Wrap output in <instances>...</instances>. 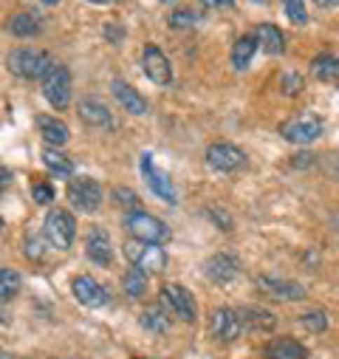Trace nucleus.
I'll return each instance as SVG.
<instances>
[{"mask_svg":"<svg viewBox=\"0 0 339 359\" xmlns=\"http://www.w3.org/2000/svg\"><path fill=\"white\" fill-rule=\"evenodd\" d=\"M113 97H116V102L127 111V114H133V116H144L147 111H150V105H147V100L136 91L133 85H127L125 79H113Z\"/></svg>","mask_w":339,"mask_h":359,"instance_id":"nucleus-18","label":"nucleus"},{"mask_svg":"<svg viewBox=\"0 0 339 359\" xmlns=\"http://www.w3.org/2000/svg\"><path fill=\"white\" fill-rule=\"evenodd\" d=\"M266 359H308V348L291 337H277L266 345Z\"/></svg>","mask_w":339,"mask_h":359,"instance_id":"nucleus-20","label":"nucleus"},{"mask_svg":"<svg viewBox=\"0 0 339 359\" xmlns=\"http://www.w3.org/2000/svg\"><path fill=\"white\" fill-rule=\"evenodd\" d=\"M336 88H339V79H336Z\"/></svg>","mask_w":339,"mask_h":359,"instance_id":"nucleus-46","label":"nucleus"},{"mask_svg":"<svg viewBox=\"0 0 339 359\" xmlns=\"http://www.w3.org/2000/svg\"><path fill=\"white\" fill-rule=\"evenodd\" d=\"M237 317L243 323V331H275L277 317L266 309H254V306H243L237 309Z\"/></svg>","mask_w":339,"mask_h":359,"instance_id":"nucleus-19","label":"nucleus"},{"mask_svg":"<svg viewBox=\"0 0 339 359\" xmlns=\"http://www.w3.org/2000/svg\"><path fill=\"white\" fill-rule=\"evenodd\" d=\"M54 65L57 62L51 60V54L40 48H15L6 57V68L20 79H46V74Z\"/></svg>","mask_w":339,"mask_h":359,"instance_id":"nucleus-1","label":"nucleus"},{"mask_svg":"<svg viewBox=\"0 0 339 359\" xmlns=\"http://www.w3.org/2000/svg\"><path fill=\"white\" fill-rule=\"evenodd\" d=\"M122 286H125V294L130 300H139L147 292V275L139 272V269H130V272H125V278H122Z\"/></svg>","mask_w":339,"mask_h":359,"instance_id":"nucleus-29","label":"nucleus"},{"mask_svg":"<svg viewBox=\"0 0 339 359\" xmlns=\"http://www.w3.org/2000/svg\"><path fill=\"white\" fill-rule=\"evenodd\" d=\"M79 119L88 125V128H99V130H111L113 128V116L105 108V102L94 100V97H85L79 100Z\"/></svg>","mask_w":339,"mask_h":359,"instance_id":"nucleus-17","label":"nucleus"},{"mask_svg":"<svg viewBox=\"0 0 339 359\" xmlns=\"http://www.w3.org/2000/svg\"><path fill=\"white\" fill-rule=\"evenodd\" d=\"M125 229L130 232L133 241H141V243H164L170 238V229L150 212H127L125 215Z\"/></svg>","mask_w":339,"mask_h":359,"instance_id":"nucleus-4","label":"nucleus"},{"mask_svg":"<svg viewBox=\"0 0 339 359\" xmlns=\"http://www.w3.org/2000/svg\"><path fill=\"white\" fill-rule=\"evenodd\" d=\"M43 97L54 111H65L71 102V71L65 65H54L43 79Z\"/></svg>","mask_w":339,"mask_h":359,"instance_id":"nucleus-5","label":"nucleus"},{"mask_svg":"<svg viewBox=\"0 0 339 359\" xmlns=\"http://www.w3.org/2000/svg\"><path fill=\"white\" fill-rule=\"evenodd\" d=\"M305 88V79L300 76V74H294V71H286L283 76H280V91L286 94V97H297L300 91Z\"/></svg>","mask_w":339,"mask_h":359,"instance_id":"nucleus-31","label":"nucleus"},{"mask_svg":"<svg viewBox=\"0 0 339 359\" xmlns=\"http://www.w3.org/2000/svg\"><path fill=\"white\" fill-rule=\"evenodd\" d=\"M258 43H261V48H263L266 54H272V57L283 54V48H286V37H283V32H280L277 26H272V23L258 26Z\"/></svg>","mask_w":339,"mask_h":359,"instance_id":"nucleus-23","label":"nucleus"},{"mask_svg":"<svg viewBox=\"0 0 339 359\" xmlns=\"http://www.w3.org/2000/svg\"><path fill=\"white\" fill-rule=\"evenodd\" d=\"M43 235H46V241H48L54 249H60V252L71 249L74 235H76V221H74V215H71L68 210H60V207L51 210V212L46 215Z\"/></svg>","mask_w":339,"mask_h":359,"instance_id":"nucleus-3","label":"nucleus"},{"mask_svg":"<svg viewBox=\"0 0 339 359\" xmlns=\"http://www.w3.org/2000/svg\"><path fill=\"white\" fill-rule=\"evenodd\" d=\"M85 255L99 266H108L113 260V243H111V235L102 226L88 229V235H85Z\"/></svg>","mask_w":339,"mask_h":359,"instance_id":"nucleus-15","label":"nucleus"},{"mask_svg":"<svg viewBox=\"0 0 339 359\" xmlns=\"http://www.w3.org/2000/svg\"><path fill=\"white\" fill-rule=\"evenodd\" d=\"M12 184V172L4 167V164H0V190H6Z\"/></svg>","mask_w":339,"mask_h":359,"instance_id":"nucleus-39","label":"nucleus"},{"mask_svg":"<svg viewBox=\"0 0 339 359\" xmlns=\"http://www.w3.org/2000/svg\"><path fill=\"white\" fill-rule=\"evenodd\" d=\"M68 201L79 212H97L99 204H102V187H99V182H97V178H88V175L71 178V184H68Z\"/></svg>","mask_w":339,"mask_h":359,"instance_id":"nucleus-6","label":"nucleus"},{"mask_svg":"<svg viewBox=\"0 0 339 359\" xmlns=\"http://www.w3.org/2000/svg\"><path fill=\"white\" fill-rule=\"evenodd\" d=\"M43 4H48V6H54V4H60V0H43Z\"/></svg>","mask_w":339,"mask_h":359,"instance_id":"nucleus-43","label":"nucleus"},{"mask_svg":"<svg viewBox=\"0 0 339 359\" xmlns=\"http://www.w3.org/2000/svg\"><path fill=\"white\" fill-rule=\"evenodd\" d=\"M108 37H111L113 43H119V37H122V32H119L116 26H108Z\"/></svg>","mask_w":339,"mask_h":359,"instance_id":"nucleus-40","label":"nucleus"},{"mask_svg":"<svg viewBox=\"0 0 339 359\" xmlns=\"http://www.w3.org/2000/svg\"><path fill=\"white\" fill-rule=\"evenodd\" d=\"M207 164L218 172H235L246 164V153L240 147L229 144V142H218L207 150Z\"/></svg>","mask_w":339,"mask_h":359,"instance_id":"nucleus-10","label":"nucleus"},{"mask_svg":"<svg viewBox=\"0 0 339 359\" xmlns=\"http://www.w3.org/2000/svg\"><path fill=\"white\" fill-rule=\"evenodd\" d=\"M254 51H258V37H251V34L237 37V43L232 46V65L237 71H246L251 57H254Z\"/></svg>","mask_w":339,"mask_h":359,"instance_id":"nucleus-24","label":"nucleus"},{"mask_svg":"<svg viewBox=\"0 0 339 359\" xmlns=\"http://www.w3.org/2000/svg\"><path fill=\"white\" fill-rule=\"evenodd\" d=\"M139 323H141V328H147V331L155 334V337H164V334L170 331V314H167L161 306H147V309L141 311Z\"/></svg>","mask_w":339,"mask_h":359,"instance_id":"nucleus-22","label":"nucleus"},{"mask_svg":"<svg viewBox=\"0 0 339 359\" xmlns=\"http://www.w3.org/2000/svg\"><path fill=\"white\" fill-rule=\"evenodd\" d=\"M207 215H209L212 221H221L218 226H221L223 232H229V229H232V218H229L226 212H221V210H212V207H209V210H207Z\"/></svg>","mask_w":339,"mask_h":359,"instance_id":"nucleus-37","label":"nucleus"},{"mask_svg":"<svg viewBox=\"0 0 339 359\" xmlns=\"http://www.w3.org/2000/svg\"><path fill=\"white\" fill-rule=\"evenodd\" d=\"M37 128H40V133H43V139H46L48 147H62L71 139L68 125L60 122L57 116H37Z\"/></svg>","mask_w":339,"mask_h":359,"instance_id":"nucleus-21","label":"nucleus"},{"mask_svg":"<svg viewBox=\"0 0 339 359\" xmlns=\"http://www.w3.org/2000/svg\"><path fill=\"white\" fill-rule=\"evenodd\" d=\"M283 9H286V15H289L291 23H297V26H305L308 23L305 0H283Z\"/></svg>","mask_w":339,"mask_h":359,"instance_id":"nucleus-32","label":"nucleus"},{"mask_svg":"<svg viewBox=\"0 0 339 359\" xmlns=\"http://www.w3.org/2000/svg\"><path fill=\"white\" fill-rule=\"evenodd\" d=\"M201 4L207 9H229V6H235V0H201Z\"/></svg>","mask_w":339,"mask_h":359,"instance_id":"nucleus-38","label":"nucleus"},{"mask_svg":"<svg viewBox=\"0 0 339 359\" xmlns=\"http://www.w3.org/2000/svg\"><path fill=\"white\" fill-rule=\"evenodd\" d=\"M43 164L57 175V178H71L74 175V161L60 153V147H46L43 150Z\"/></svg>","mask_w":339,"mask_h":359,"instance_id":"nucleus-25","label":"nucleus"},{"mask_svg":"<svg viewBox=\"0 0 339 359\" xmlns=\"http://www.w3.org/2000/svg\"><path fill=\"white\" fill-rule=\"evenodd\" d=\"M280 136L291 144H311L322 136V122L311 114H300V116H291L289 122L280 125Z\"/></svg>","mask_w":339,"mask_h":359,"instance_id":"nucleus-8","label":"nucleus"},{"mask_svg":"<svg viewBox=\"0 0 339 359\" xmlns=\"http://www.w3.org/2000/svg\"><path fill=\"white\" fill-rule=\"evenodd\" d=\"M88 4H111V0H88Z\"/></svg>","mask_w":339,"mask_h":359,"instance_id":"nucleus-42","label":"nucleus"},{"mask_svg":"<svg viewBox=\"0 0 339 359\" xmlns=\"http://www.w3.org/2000/svg\"><path fill=\"white\" fill-rule=\"evenodd\" d=\"M26 257L29 260H43V241L37 235H29L26 238Z\"/></svg>","mask_w":339,"mask_h":359,"instance_id":"nucleus-36","label":"nucleus"},{"mask_svg":"<svg viewBox=\"0 0 339 359\" xmlns=\"http://www.w3.org/2000/svg\"><path fill=\"white\" fill-rule=\"evenodd\" d=\"M71 292H74V297H76L82 306H91V309H99V306L108 303V292H105V286H99L91 275H79V278H74Z\"/></svg>","mask_w":339,"mask_h":359,"instance_id":"nucleus-14","label":"nucleus"},{"mask_svg":"<svg viewBox=\"0 0 339 359\" xmlns=\"http://www.w3.org/2000/svg\"><path fill=\"white\" fill-rule=\"evenodd\" d=\"M0 232H4V215H0Z\"/></svg>","mask_w":339,"mask_h":359,"instance_id":"nucleus-44","label":"nucleus"},{"mask_svg":"<svg viewBox=\"0 0 339 359\" xmlns=\"http://www.w3.org/2000/svg\"><path fill=\"white\" fill-rule=\"evenodd\" d=\"M209 328H212V337H218L221 342H235L240 334H243V323L237 317L235 309H215L212 317H209Z\"/></svg>","mask_w":339,"mask_h":359,"instance_id":"nucleus-12","label":"nucleus"},{"mask_svg":"<svg viewBox=\"0 0 339 359\" xmlns=\"http://www.w3.org/2000/svg\"><path fill=\"white\" fill-rule=\"evenodd\" d=\"M20 286H23L20 272H15V269H0V303L15 300Z\"/></svg>","mask_w":339,"mask_h":359,"instance_id":"nucleus-28","label":"nucleus"},{"mask_svg":"<svg viewBox=\"0 0 339 359\" xmlns=\"http://www.w3.org/2000/svg\"><path fill=\"white\" fill-rule=\"evenodd\" d=\"M161 303H164V309L167 311H173L181 323H195V311H198V306H195V297H193V292H187L184 286H179V283H167L164 289H161Z\"/></svg>","mask_w":339,"mask_h":359,"instance_id":"nucleus-7","label":"nucleus"},{"mask_svg":"<svg viewBox=\"0 0 339 359\" xmlns=\"http://www.w3.org/2000/svg\"><path fill=\"white\" fill-rule=\"evenodd\" d=\"M311 74H314L317 79H322V82L339 79V60H336L333 54H319V57L311 60Z\"/></svg>","mask_w":339,"mask_h":359,"instance_id":"nucleus-27","label":"nucleus"},{"mask_svg":"<svg viewBox=\"0 0 339 359\" xmlns=\"http://www.w3.org/2000/svg\"><path fill=\"white\" fill-rule=\"evenodd\" d=\"M141 68H144L147 79L161 85V88L173 82V68H170V60L164 57V51L158 46H147L141 51Z\"/></svg>","mask_w":339,"mask_h":359,"instance_id":"nucleus-11","label":"nucleus"},{"mask_svg":"<svg viewBox=\"0 0 339 359\" xmlns=\"http://www.w3.org/2000/svg\"><path fill=\"white\" fill-rule=\"evenodd\" d=\"M125 255L133 263V269L144 275H158L167 266V252L158 243H141V241H127L125 243Z\"/></svg>","mask_w":339,"mask_h":359,"instance_id":"nucleus-2","label":"nucleus"},{"mask_svg":"<svg viewBox=\"0 0 339 359\" xmlns=\"http://www.w3.org/2000/svg\"><path fill=\"white\" fill-rule=\"evenodd\" d=\"M195 26V15L190 9H176L170 15V29H193Z\"/></svg>","mask_w":339,"mask_h":359,"instance_id":"nucleus-34","label":"nucleus"},{"mask_svg":"<svg viewBox=\"0 0 339 359\" xmlns=\"http://www.w3.org/2000/svg\"><path fill=\"white\" fill-rule=\"evenodd\" d=\"M161 4H173V0H161Z\"/></svg>","mask_w":339,"mask_h":359,"instance_id":"nucleus-45","label":"nucleus"},{"mask_svg":"<svg viewBox=\"0 0 339 359\" xmlns=\"http://www.w3.org/2000/svg\"><path fill=\"white\" fill-rule=\"evenodd\" d=\"M258 289H261L266 297L277 300V303H297V300H305V294H308L303 283H297V280H283V278H272V275L258 278Z\"/></svg>","mask_w":339,"mask_h":359,"instance_id":"nucleus-9","label":"nucleus"},{"mask_svg":"<svg viewBox=\"0 0 339 359\" xmlns=\"http://www.w3.org/2000/svg\"><path fill=\"white\" fill-rule=\"evenodd\" d=\"M111 198H113V201H116L119 207H127V210H133V212H139V207H141L139 196H136L133 190H127V187H113Z\"/></svg>","mask_w":339,"mask_h":359,"instance_id":"nucleus-33","label":"nucleus"},{"mask_svg":"<svg viewBox=\"0 0 339 359\" xmlns=\"http://www.w3.org/2000/svg\"><path fill=\"white\" fill-rule=\"evenodd\" d=\"M40 29H43V23H40L37 15L18 12V15L9 18V32H12L15 37H34V34H40Z\"/></svg>","mask_w":339,"mask_h":359,"instance_id":"nucleus-26","label":"nucleus"},{"mask_svg":"<svg viewBox=\"0 0 339 359\" xmlns=\"http://www.w3.org/2000/svg\"><path fill=\"white\" fill-rule=\"evenodd\" d=\"M9 359H15V356H9Z\"/></svg>","mask_w":339,"mask_h":359,"instance_id":"nucleus-47","label":"nucleus"},{"mask_svg":"<svg viewBox=\"0 0 339 359\" xmlns=\"http://www.w3.org/2000/svg\"><path fill=\"white\" fill-rule=\"evenodd\" d=\"M237 260L232 257V255H212V257H207V263H204V275L212 280V283H218V286H226V283H232L235 278H237Z\"/></svg>","mask_w":339,"mask_h":359,"instance_id":"nucleus-16","label":"nucleus"},{"mask_svg":"<svg viewBox=\"0 0 339 359\" xmlns=\"http://www.w3.org/2000/svg\"><path fill=\"white\" fill-rule=\"evenodd\" d=\"M141 172H144V178H147L150 190H153L158 198L176 204V187H173V182L167 178V172H161V170L153 164V156H150V153L141 156Z\"/></svg>","mask_w":339,"mask_h":359,"instance_id":"nucleus-13","label":"nucleus"},{"mask_svg":"<svg viewBox=\"0 0 339 359\" xmlns=\"http://www.w3.org/2000/svg\"><path fill=\"white\" fill-rule=\"evenodd\" d=\"M317 6H322V9H328V6H339V0H314Z\"/></svg>","mask_w":339,"mask_h":359,"instance_id":"nucleus-41","label":"nucleus"},{"mask_svg":"<svg viewBox=\"0 0 339 359\" xmlns=\"http://www.w3.org/2000/svg\"><path fill=\"white\" fill-rule=\"evenodd\" d=\"M32 198L37 201V204H51L54 201V187L51 184H46V182H37V184H32Z\"/></svg>","mask_w":339,"mask_h":359,"instance_id":"nucleus-35","label":"nucleus"},{"mask_svg":"<svg viewBox=\"0 0 339 359\" xmlns=\"http://www.w3.org/2000/svg\"><path fill=\"white\" fill-rule=\"evenodd\" d=\"M300 323H303L308 331L322 334V331L328 328V311H322V309H311V311H305V314L300 317Z\"/></svg>","mask_w":339,"mask_h":359,"instance_id":"nucleus-30","label":"nucleus"}]
</instances>
